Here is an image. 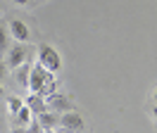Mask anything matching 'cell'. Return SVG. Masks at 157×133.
Wrapping results in <instances>:
<instances>
[{
    "instance_id": "5",
    "label": "cell",
    "mask_w": 157,
    "mask_h": 133,
    "mask_svg": "<svg viewBox=\"0 0 157 133\" xmlns=\"http://www.w3.org/2000/svg\"><path fill=\"white\" fill-rule=\"evenodd\" d=\"M45 102H48V109H50V112H69V109H71L69 97H64V95H57V93L48 95V97H45Z\"/></svg>"
},
{
    "instance_id": "2",
    "label": "cell",
    "mask_w": 157,
    "mask_h": 133,
    "mask_svg": "<svg viewBox=\"0 0 157 133\" xmlns=\"http://www.w3.org/2000/svg\"><path fill=\"white\" fill-rule=\"evenodd\" d=\"M38 64L45 66L52 74H57L59 69H62V57H59V52L52 45L43 43V45H38Z\"/></svg>"
},
{
    "instance_id": "8",
    "label": "cell",
    "mask_w": 157,
    "mask_h": 133,
    "mask_svg": "<svg viewBox=\"0 0 157 133\" xmlns=\"http://www.w3.org/2000/svg\"><path fill=\"white\" fill-rule=\"evenodd\" d=\"M31 119H33V112H31L29 107H26V102H24V107H21L19 112H17L14 116H12L14 126H24V128H26V126L31 124Z\"/></svg>"
},
{
    "instance_id": "14",
    "label": "cell",
    "mask_w": 157,
    "mask_h": 133,
    "mask_svg": "<svg viewBox=\"0 0 157 133\" xmlns=\"http://www.w3.org/2000/svg\"><path fill=\"white\" fill-rule=\"evenodd\" d=\"M150 112H152V119H155V121H157V102L152 104V109H150Z\"/></svg>"
},
{
    "instance_id": "19",
    "label": "cell",
    "mask_w": 157,
    "mask_h": 133,
    "mask_svg": "<svg viewBox=\"0 0 157 133\" xmlns=\"http://www.w3.org/2000/svg\"><path fill=\"white\" fill-rule=\"evenodd\" d=\"M155 102H157V90H155Z\"/></svg>"
},
{
    "instance_id": "3",
    "label": "cell",
    "mask_w": 157,
    "mask_h": 133,
    "mask_svg": "<svg viewBox=\"0 0 157 133\" xmlns=\"http://www.w3.org/2000/svg\"><path fill=\"white\" fill-rule=\"evenodd\" d=\"M57 124H59V126H62L67 133H81V131H83V126H86V124H83V116H81L78 112H74V109L62 112V116H59Z\"/></svg>"
},
{
    "instance_id": "15",
    "label": "cell",
    "mask_w": 157,
    "mask_h": 133,
    "mask_svg": "<svg viewBox=\"0 0 157 133\" xmlns=\"http://www.w3.org/2000/svg\"><path fill=\"white\" fill-rule=\"evenodd\" d=\"M5 71H7V69H5V64H2V62H0V78H2V76H5Z\"/></svg>"
},
{
    "instance_id": "1",
    "label": "cell",
    "mask_w": 157,
    "mask_h": 133,
    "mask_svg": "<svg viewBox=\"0 0 157 133\" xmlns=\"http://www.w3.org/2000/svg\"><path fill=\"white\" fill-rule=\"evenodd\" d=\"M29 90L31 93H38L43 97H48V95L55 93V88H57V81H55V74L48 71L45 66L40 64H31V74H29Z\"/></svg>"
},
{
    "instance_id": "16",
    "label": "cell",
    "mask_w": 157,
    "mask_h": 133,
    "mask_svg": "<svg viewBox=\"0 0 157 133\" xmlns=\"http://www.w3.org/2000/svg\"><path fill=\"white\" fill-rule=\"evenodd\" d=\"M12 2H17V5H26L29 0H12Z\"/></svg>"
},
{
    "instance_id": "6",
    "label": "cell",
    "mask_w": 157,
    "mask_h": 133,
    "mask_svg": "<svg viewBox=\"0 0 157 133\" xmlns=\"http://www.w3.org/2000/svg\"><path fill=\"white\" fill-rule=\"evenodd\" d=\"M7 28H10V33L17 38L19 43H26V40H29V36H31V33H29V26H26L21 19H12Z\"/></svg>"
},
{
    "instance_id": "4",
    "label": "cell",
    "mask_w": 157,
    "mask_h": 133,
    "mask_svg": "<svg viewBox=\"0 0 157 133\" xmlns=\"http://www.w3.org/2000/svg\"><path fill=\"white\" fill-rule=\"evenodd\" d=\"M26 55H29V48L17 40V45H12L10 52H7V64L10 66H19L21 62H26Z\"/></svg>"
},
{
    "instance_id": "9",
    "label": "cell",
    "mask_w": 157,
    "mask_h": 133,
    "mask_svg": "<svg viewBox=\"0 0 157 133\" xmlns=\"http://www.w3.org/2000/svg\"><path fill=\"white\" fill-rule=\"evenodd\" d=\"M57 121H59L57 112H48V109H45L43 114H38V124L43 126V128H52V126H55Z\"/></svg>"
},
{
    "instance_id": "12",
    "label": "cell",
    "mask_w": 157,
    "mask_h": 133,
    "mask_svg": "<svg viewBox=\"0 0 157 133\" xmlns=\"http://www.w3.org/2000/svg\"><path fill=\"white\" fill-rule=\"evenodd\" d=\"M0 50H7V28L0 24Z\"/></svg>"
},
{
    "instance_id": "11",
    "label": "cell",
    "mask_w": 157,
    "mask_h": 133,
    "mask_svg": "<svg viewBox=\"0 0 157 133\" xmlns=\"http://www.w3.org/2000/svg\"><path fill=\"white\" fill-rule=\"evenodd\" d=\"M21 107H24V100H21V97H17V95L7 97V109H10V114H12V116H14V114L19 112Z\"/></svg>"
},
{
    "instance_id": "17",
    "label": "cell",
    "mask_w": 157,
    "mask_h": 133,
    "mask_svg": "<svg viewBox=\"0 0 157 133\" xmlns=\"http://www.w3.org/2000/svg\"><path fill=\"white\" fill-rule=\"evenodd\" d=\"M40 133H55V131H52V128H43Z\"/></svg>"
},
{
    "instance_id": "10",
    "label": "cell",
    "mask_w": 157,
    "mask_h": 133,
    "mask_svg": "<svg viewBox=\"0 0 157 133\" xmlns=\"http://www.w3.org/2000/svg\"><path fill=\"white\" fill-rule=\"evenodd\" d=\"M29 74H31V64L29 62H21L19 69H17V81H19L21 86H26L29 83Z\"/></svg>"
},
{
    "instance_id": "13",
    "label": "cell",
    "mask_w": 157,
    "mask_h": 133,
    "mask_svg": "<svg viewBox=\"0 0 157 133\" xmlns=\"http://www.w3.org/2000/svg\"><path fill=\"white\" fill-rule=\"evenodd\" d=\"M12 133H29V131H26L24 126H14V128H12Z\"/></svg>"
},
{
    "instance_id": "7",
    "label": "cell",
    "mask_w": 157,
    "mask_h": 133,
    "mask_svg": "<svg viewBox=\"0 0 157 133\" xmlns=\"http://www.w3.org/2000/svg\"><path fill=\"white\" fill-rule=\"evenodd\" d=\"M24 102H26V107H29L33 114H43L45 109H48V102H45V97H43V95H38V93H31L29 97L24 100Z\"/></svg>"
},
{
    "instance_id": "18",
    "label": "cell",
    "mask_w": 157,
    "mask_h": 133,
    "mask_svg": "<svg viewBox=\"0 0 157 133\" xmlns=\"http://www.w3.org/2000/svg\"><path fill=\"white\" fill-rule=\"evenodd\" d=\"M0 97H2V86H0Z\"/></svg>"
}]
</instances>
